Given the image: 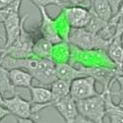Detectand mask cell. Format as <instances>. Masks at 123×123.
<instances>
[{"label": "cell", "instance_id": "1", "mask_svg": "<svg viewBox=\"0 0 123 123\" xmlns=\"http://www.w3.org/2000/svg\"><path fill=\"white\" fill-rule=\"evenodd\" d=\"M106 90H104V92L98 96L86 99L76 100L75 102L79 114L96 123H105Z\"/></svg>", "mask_w": 123, "mask_h": 123}, {"label": "cell", "instance_id": "2", "mask_svg": "<svg viewBox=\"0 0 123 123\" xmlns=\"http://www.w3.org/2000/svg\"><path fill=\"white\" fill-rule=\"evenodd\" d=\"M68 42L83 50H91V49H100L107 50L109 45L108 40L102 38L98 34H92L85 28L74 29L71 28Z\"/></svg>", "mask_w": 123, "mask_h": 123}, {"label": "cell", "instance_id": "3", "mask_svg": "<svg viewBox=\"0 0 123 123\" xmlns=\"http://www.w3.org/2000/svg\"><path fill=\"white\" fill-rule=\"evenodd\" d=\"M25 21L21 26L20 35L17 39L8 48L4 49V55H9L14 58H29L33 57V44L34 39L25 30Z\"/></svg>", "mask_w": 123, "mask_h": 123}, {"label": "cell", "instance_id": "4", "mask_svg": "<svg viewBox=\"0 0 123 123\" xmlns=\"http://www.w3.org/2000/svg\"><path fill=\"white\" fill-rule=\"evenodd\" d=\"M96 89V80L91 76H83L71 82L70 97L75 101L99 95Z\"/></svg>", "mask_w": 123, "mask_h": 123}, {"label": "cell", "instance_id": "5", "mask_svg": "<svg viewBox=\"0 0 123 123\" xmlns=\"http://www.w3.org/2000/svg\"><path fill=\"white\" fill-rule=\"evenodd\" d=\"M31 102L33 104V115L34 118H38L39 112L43 109L52 106L53 102L57 98L49 89L40 86H31Z\"/></svg>", "mask_w": 123, "mask_h": 123}, {"label": "cell", "instance_id": "6", "mask_svg": "<svg viewBox=\"0 0 123 123\" xmlns=\"http://www.w3.org/2000/svg\"><path fill=\"white\" fill-rule=\"evenodd\" d=\"M21 3H18L14 9L11 12L9 13V15L6 17V19L3 21V26L5 29V34H6V43H5V46L3 47L4 49L8 48L11 45L15 40L17 39V37L20 35V31H21V26L23 24V22L28 18V16L23 17L22 19L20 18V6Z\"/></svg>", "mask_w": 123, "mask_h": 123}, {"label": "cell", "instance_id": "7", "mask_svg": "<svg viewBox=\"0 0 123 123\" xmlns=\"http://www.w3.org/2000/svg\"><path fill=\"white\" fill-rule=\"evenodd\" d=\"M3 105L10 111V113L18 118H34L33 104L31 100L21 98L15 94L11 98H4Z\"/></svg>", "mask_w": 123, "mask_h": 123}, {"label": "cell", "instance_id": "8", "mask_svg": "<svg viewBox=\"0 0 123 123\" xmlns=\"http://www.w3.org/2000/svg\"><path fill=\"white\" fill-rule=\"evenodd\" d=\"M63 14L70 28H85L90 19V9L82 6H64Z\"/></svg>", "mask_w": 123, "mask_h": 123}, {"label": "cell", "instance_id": "9", "mask_svg": "<svg viewBox=\"0 0 123 123\" xmlns=\"http://www.w3.org/2000/svg\"><path fill=\"white\" fill-rule=\"evenodd\" d=\"M40 12V26L39 30L42 33V37L47 39L53 45L54 44H59L62 42V37H60L58 30L55 24V21L53 19H51L48 14L46 13V10L43 7H38L37 8Z\"/></svg>", "mask_w": 123, "mask_h": 123}, {"label": "cell", "instance_id": "10", "mask_svg": "<svg viewBox=\"0 0 123 123\" xmlns=\"http://www.w3.org/2000/svg\"><path fill=\"white\" fill-rule=\"evenodd\" d=\"M52 106L64 119L65 123H75L76 118L79 115V112L75 100L70 96L56 98Z\"/></svg>", "mask_w": 123, "mask_h": 123}, {"label": "cell", "instance_id": "11", "mask_svg": "<svg viewBox=\"0 0 123 123\" xmlns=\"http://www.w3.org/2000/svg\"><path fill=\"white\" fill-rule=\"evenodd\" d=\"M81 69L87 76L93 77L96 82H99L104 87V90L109 89L110 83L114 81L115 76L119 74L117 69H109L106 67H82Z\"/></svg>", "mask_w": 123, "mask_h": 123}, {"label": "cell", "instance_id": "12", "mask_svg": "<svg viewBox=\"0 0 123 123\" xmlns=\"http://www.w3.org/2000/svg\"><path fill=\"white\" fill-rule=\"evenodd\" d=\"M9 71V79L14 88H30L32 86L33 76L28 71L21 68L10 69Z\"/></svg>", "mask_w": 123, "mask_h": 123}, {"label": "cell", "instance_id": "13", "mask_svg": "<svg viewBox=\"0 0 123 123\" xmlns=\"http://www.w3.org/2000/svg\"><path fill=\"white\" fill-rule=\"evenodd\" d=\"M55 71H56V76L58 79L66 80L69 82H72L73 80L80 78V77L87 76L81 68L80 69L75 68L65 62L55 63Z\"/></svg>", "mask_w": 123, "mask_h": 123}, {"label": "cell", "instance_id": "14", "mask_svg": "<svg viewBox=\"0 0 123 123\" xmlns=\"http://www.w3.org/2000/svg\"><path fill=\"white\" fill-rule=\"evenodd\" d=\"M105 116L108 117L110 123H123V109L112 101L110 89L105 93Z\"/></svg>", "mask_w": 123, "mask_h": 123}, {"label": "cell", "instance_id": "15", "mask_svg": "<svg viewBox=\"0 0 123 123\" xmlns=\"http://www.w3.org/2000/svg\"><path fill=\"white\" fill-rule=\"evenodd\" d=\"M33 56L37 58L52 59L53 44L47 39L40 37L37 39L33 44Z\"/></svg>", "mask_w": 123, "mask_h": 123}, {"label": "cell", "instance_id": "16", "mask_svg": "<svg viewBox=\"0 0 123 123\" xmlns=\"http://www.w3.org/2000/svg\"><path fill=\"white\" fill-rule=\"evenodd\" d=\"M91 4V9L104 21L109 22L113 18V12L107 0H94Z\"/></svg>", "mask_w": 123, "mask_h": 123}, {"label": "cell", "instance_id": "17", "mask_svg": "<svg viewBox=\"0 0 123 123\" xmlns=\"http://www.w3.org/2000/svg\"><path fill=\"white\" fill-rule=\"evenodd\" d=\"M106 51L109 58L119 67L123 62V45L120 42V37L112 38Z\"/></svg>", "mask_w": 123, "mask_h": 123}, {"label": "cell", "instance_id": "18", "mask_svg": "<svg viewBox=\"0 0 123 123\" xmlns=\"http://www.w3.org/2000/svg\"><path fill=\"white\" fill-rule=\"evenodd\" d=\"M70 86L71 82L62 80V79H56L54 82L50 84V91L52 94L58 98H64L68 97L70 95Z\"/></svg>", "mask_w": 123, "mask_h": 123}, {"label": "cell", "instance_id": "19", "mask_svg": "<svg viewBox=\"0 0 123 123\" xmlns=\"http://www.w3.org/2000/svg\"><path fill=\"white\" fill-rule=\"evenodd\" d=\"M107 23L108 22L104 21V20L99 18L93 10L90 8V19H89V22L86 25L85 29L92 34H98L100 31L107 25Z\"/></svg>", "mask_w": 123, "mask_h": 123}, {"label": "cell", "instance_id": "20", "mask_svg": "<svg viewBox=\"0 0 123 123\" xmlns=\"http://www.w3.org/2000/svg\"><path fill=\"white\" fill-rule=\"evenodd\" d=\"M0 93L2 94L3 97L6 94H17L15 88L10 82L9 71L2 65H0Z\"/></svg>", "mask_w": 123, "mask_h": 123}, {"label": "cell", "instance_id": "21", "mask_svg": "<svg viewBox=\"0 0 123 123\" xmlns=\"http://www.w3.org/2000/svg\"><path fill=\"white\" fill-rule=\"evenodd\" d=\"M34 5H36L37 8L38 7H43L45 8L46 6L49 5H55V6H59V7H64L67 6L64 2H61L59 0H30Z\"/></svg>", "mask_w": 123, "mask_h": 123}, {"label": "cell", "instance_id": "22", "mask_svg": "<svg viewBox=\"0 0 123 123\" xmlns=\"http://www.w3.org/2000/svg\"><path fill=\"white\" fill-rule=\"evenodd\" d=\"M115 20V35L114 37H119L123 34V15L114 16Z\"/></svg>", "mask_w": 123, "mask_h": 123}, {"label": "cell", "instance_id": "23", "mask_svg": "<svg viewBox=\"0 0 123 123\" xmlns=\"http://www.w3.org/2000/svg\"><path fill=\"white\" fill-rule=\"evenodd\" d=\"M107 1H108L109 5H110V7H111V9H112L113 15L115 16V15L117 14V12H118V10H119V8H120V5H121V3H122L123 0H107ZM114 16H113V17H114Z\"/></svg>", "mask_w": 123, "mask_h": 123}, {"label": "cell", "instance_id": "24", "mask_svg": "<svg viewBox=\"0 0 123 123\" xmlns=\"http://www.w3.org/2000/svg\"><path fill=\"white\" fill-rule=\"evenodd\" d=\"M114 81H116L117 83L119 84L120 90H119V93H116L115 95H120L123 96V74H117L114 78Z\"/></svg>", "mask_w": 123, "mask_h": 123}, {"label": "cell", "instance_id": "25", "mask_svg": "<svg viewBox=\"0 0 123 123\" xmlns=\"http://www.w3.org/2000/svg\"><path fill=\"white\" fill-rule=\"evenodd\" d=\"M10 111L4 106V105H0V121L2 119H4L5 117H7L8 115H10Z\"/></svg>", "mask_w": 123, "mask_h": 123}, {"label": "cell", "instance_id": "26", "mask_svg": "<svg viewBox=\"0 0 123 123\" xmlns=\"http://www.w3.org/2000/svg\"><path fill=\"white\" fill-rule=\"evenodd\" d=\"M16 0H0V9H4L13 4Z\"/></svg>", "mask_w": 123, "mask_h": 123}, {"label": "cell", "instance_id": "27", "mask_svg": "<svg viewBox=\"0 0 123 123\" xmlns=\"http://www.w3.org/2000/svg\"><path fill=\"white\" fill-rule=\"evenodd\" d=\"M86 0H65L67 5H71V6H80Z\"/></svg>", "mask_w": 123, "mask_h": 123}, {"label": "cell", "instance_id": "28", "mask_svg": "<svg viewBox=\"0 0 123 123\" xmlns=\"http://www.w3.org/2000/svg\"><path fill=\"white\" fill-rule=\"evenodd\" d=\"M75 123H96V122L92 121V120H89V119H87V118H85V117H83V116H81V115L79 114V115L77 116V118H76Z\"/></svg>", "mask_w": 123, "mask_h": 123}, {"label": "cell", "instance_id": "29", "mask_svg": "<svg viewBox=\"0 0 123 123\" xmlns=\"http://www.w3.org/2000/svg\"><path fill=\"white\" fill-rule=\"evenodd\" d=\"M17 119V123H36L32 118H18L16 117Z\"/></svg>", "mask_w": 123, "mask_h": 123}, {"label": "cell", "instance_id": "30", "mask_svg": "<svg viewBox=\"0 0 123 123\" xmlns=\"http://www.w3.org/2000/svg\"><path fill=\"white\" fill-rule=\"evenodd\" d=\"M119 15H123V1H122L121 5H120V8H119L118 12H117V14L115 16H119Z\"/></svg>", "mask_w": 123, "mask_h": 123}, {"label": "cell", "instance_id": "31", "mask_svg": "<svg viewBox=\"0 0 123 123\" xmlns=\"http://www.w3.org/2000/svg\"><path fill=\"white\" fill-rule=\"evenodd\" d=\"M3 104H4V97L0 93V105H3Z\"/></svg>", "mask_w": 123, "mask_h": 123}, {"label": "cell", "instance_id": "32", "mask_svg": "<svg viewBox=\"0 0 123 123\" xmlns=\"http://www.w3.org/2000/svg\"><path fill=\"white\" fill-rule=\"evenodd\" d=\"M118 105L123 109V96H121V98H120V100L118 102Z\"/></svg>", "mask_w": 123, "mask_h": 123}, {"label": "cell", "instance_id": "33", "mask_svg": "<svg viewBox=\"0 0 123 123\" xmlns=\"http://www.w3.org/2000/svg\"><path fill=\"white\" fill-rule=\"evenodd\" d=\"M3 54H4V48H0V61H1L3 57Z\"/></svg>", "mask_w": 123, "mask_h": 123}, {"label": "cell", "instance_id": "34", "mask_svg": "<svg viewBox=\"0 0 123 123\" xmlns=\"http://www.w3.org/2000/svg\"><path fill=\"white\" fill-rule=\"evenodd\" d=\"M119 37H120V42H121V43H122V45H123V34H122Z\"/></svg>", "mask_w": 123, "mask_h": 123}, {"label": "cell", "instance_id": "35", "mask_svg": "<svg viewBox=\"0 0 123 123\" xmlns=\"http://www.w3.org/2000/svg\"><path fill=\"white\" fill-rule=\"evenodd\" d=\"M90 1H91V2H93V1H94V0H90Z\"/></svg>", "mask_w": 123, "mask_h": 123}]
</instances>
